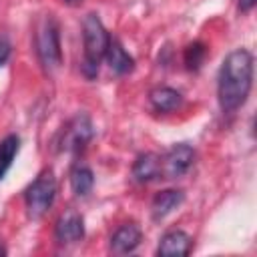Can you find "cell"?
Listing matches in <instances>:
<instances>
[{"instance_id": "obj_1", "label": "cell", "mask_w": 257, "mask_h": 257, "mask_svg": "<svg viewBox=\"0 0 257 257\" xmlns=\"http://www.w3.org/2000/svg\"><path fill=\"white\" fill-rule=\"evenodd\" d=\"M251 84H253L251 52L245 48L231 50L225 56L217 76V98L221 110L227 114L239 110L251 92Z\"/></svg>"}, {"instance_id": "obj_2", "label": "cell", "mask_w": 257, "mask_h": 257, "mask_svg": "<svg viewBox=\"0 0 257 257\" xmlns=\"http://www.w3.org/2000/svg\"><path fill=\"white\" fill-rule=\"evenodd\" d=\"M110 34L106 32L102 20L96 14H86L82 20V74L94 78L98 74L100 60L106 54Z\"/></svg>"}, {"instance_id": "obj_3", "label": "cell", "mask_w": 257, "mask_h": 257, "mask_svg": "<svg viewBox=\"0 0 257 257\" xmlns=\"http://www.w3.org/2000/svg\"><path fill=\"white\" fill-rule=\"evenodd\" d=\"M34 50L38 62L44 72L52 74L62 64V48H60V28L52 14H44L34 28Z\"/></svg>"}, {"instance_id": "obj_4", "label": "cell", "mask_w": 257, "mask_h": 257, "mask_svg": "<svg viewBox=\"0 0 257 257\" xmlns=\"http://www.w3.org/2000/svg\"><path fill=\"white\" fill-rule=\"evenodd\" d=\"M56 199V179L52 171H42L24 191V205L30 219H40Z\"/></svg>"}, {"instance_id": "obj_5", "label": "cell", "mask_w": 257, "mask_h": 257, "mask_svg": "<svg viewBox=\"0 0 257 257\" xmlns=\"http://www.w3.org/2000/svg\"><path fill=\"white\" fill-rule=\"evenodd\" d=\"M92 137H94V124H92L90 116L84 112H78L62 126V131L58 135V149L62 153L76 155V153L84 151V147L92 141Z\"/></svg>"}, {"instance_id": "obj_6", "label": "cell", "mask_w": 257, "mask_h": 257, "mask_svg": "<svg viewBox=\"0 0 257 257\" xmlns=\"http://www.w3.org/2000/svg\"><path fill=\"white\" fill-rule=\"evenodd\" d=\"M195 163V149L187 143L173 145L161 157V177L163 179H181L189 173Z\"/></svg>"}, {"instance_id": "obj_7", "label": "cell", "mask_w": 257, "mask_h": 257, "mask_svg": "<svg viewBox=\"0 0 257 257\" xmlns=\"http://www.w3.org/2000/svg\"><path fill=\"white\" fill-rule=\"evenodd\" d=\"M84 237V219L78 211L66 209L58 215L54 225V239L58 245H74Z\"/></svg>"}, {"instance_id": "obj_8", "label": "cell", "mask_w": 257, "mask_h": 257, "mask_svg": "<svg viewBox=\"0 0 257 257\" xmlns=\"http://www.w3.org/2000/svg\"><path fill=\"white\" fill-rule=\"evenodd\" d=\"M141 239H143V233L141 229L135 225V223H124L120 225L112 237H110V251L114 255H126V253H133L139 245H141Z\"/></svg>"}, {"instance_id": "obj_9", "label": "cell", "mask_w": 257, "mask_h": 257, "mask_svg": "<svg viewBox=\"0 0 257 257\" xmlns=\"http://www.w3.org/2000/svg\"><path fill=\"white\" fill-rule=\"evenodd\" d=\"M191 243H193V239L185 231H181V229L167 231L159 241L157 255H161V257H185L191 251Z\"/></svg>"}, {"instance_id": "obj_10", "label": "cell", "mask_w": 257, "mask_h": 257, "mask_svg": "<svg viewBox=\"0 0 257 257\" xmlns=\"http://www.w3.org/2000/svg\"><path fill=\"white\" fill-rule=\"evenodd\" d=\"M185 201V193L181 189H165V191H159L155 197H153V203H151V215L155 221H161L165 219L167 215H171L181 203Z\"/></svg>"}, {"instance_id": "obj_11", "label": "cell", "mask_w": 257, "mask_h": 257, "mask_svg": "<svg viewBox=\"0 0 257 257\" xmlns=\"http://www.w3.org/2000/svg\"><path fill=\"white\" fill-rule=\"evenodd\" d=\"M106 62H108V68L114 72V74H128L135 70V58L122 48V44L110 36L108 40V46H106V54H104Z\"/></svg>"}, {"instance_id": "obj_12", "label": "cell", "mask_w": 257, "mask_h": 257, "mask_svg": "<svg viewBox=\"0 0 257 257\" xmlns=\"http://www.w3.org/2000/svg\"><path fill=\"white\" fill-rule=\"evenodd\" d=\"M133 179L137 183H151L161 177V157L155 153H143L133 163Z\"/></svg>"}, {"instance_id": "obj_13", "label": "cell", "mask_w": 257, "mask_h": 257, "mask_svg": "<svg viewBox=\"0 0 257 257\" xmlns=\"http://www.w3.org/2000/svg\"><path fill=\"white\" fill-rule=\"evenodd\" d=\"M149 102L157 112H173L183 104V94L171 86H155L149 92Z\"/></svg>"}, {"instance_id": "obj_14", "label": "cell", "mask_w": 257, "mask_h": 257, "mask_svg": "<svg viewBox=\"0 0 257 257\" xmlns=\"http://www.w3.org/2000/svg\"><path fill=\"white\" fill-rule=\"evenodd\" d=\"M94 175L86 165H76L70 171V189L76 197H86L92 191Z\"/></svg>"}, {"instance_id": "obj_15", "label": "cell", "mask_w": 257, "mask_h": 257, "mask_svg": "<svg viewBox=\"0 0 257 257\" xmlns=\"http://www.w3.org/2000/svg\"><path fill=\"white\" fill-rule=\"evenodd\" d=\"M18 151H20V137L18 135H8L0 141V181L10 171Z\"/></svg>"}, {"instance_id": "obj_16", "label": "cell", "mask_w": 257, "mask_h": 257, "mask_svg": "<svg viewBox=\"0 0 257 257\" xmlns=\"http://www.w3.org/2000/svg\"><path fill=\"white\" fill-rule=\"evenodd\" d=\"M207 58V46L203 42H191L187 48H185V54H183V60H185V66L189 70H199L203 66Z\"/></svg>"}, {"instance_id": "obj_17", "label": "cell", "mask_w": 257, "mask_h": 257, "mask_svg": "<svg viewBox=\"0 0 257 257\" xmlns=\"http://www.w3.org/2000/svg\"><path fill=\"white\" fill-rule=\"evenodd\" d=\"M10 52H12V44H10V40L2 34V36H0V66H4V64L8 62Z\"/></svg>"}, {"instance_id": "obj_18", "label": "cell", "mask_w": 257, "mask_h": 257, "mask_svg": "<svg viewBox=\"0 0 257 257\" xmlns=\"http://www.w3.org/2000/svg\"><path fill=\"white\" fill-rule=\"evenodd\" d=\"M255 4H257V0H237V6L241 12H251Z\"/></svg>"}, {"instance_id": "obj_19", "label": "cell", "mask_w": 257, "mask_h": 257, "mask_svg": "<svg viewBox=\"0 0 257 257\" xmlns=\"http://www.w3.org/2000/svg\"><path fill=\"white\" fill-rule=\"evenodd\" d=\"M64 4H68V6H80L82 4V0H62Z\"/></svg>"}, {"instance_id": "obj_20", "label": "cell", "mask_w": 257, "mask_h": 257, "mask_svg": "<svg viewBox=\"0 0 257 257\" xmlns=\"http://www.w3.org/2000/svg\"><path fill=\"white\" fill-rule=\"evenodd\" d=\"M6 253H8V251H6V247H4V243L0 241V257H4Z\"/></svg>"}]
</instances>
